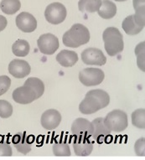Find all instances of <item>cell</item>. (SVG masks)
<instances>
[{
    "label": "cell",
    "mask_w": 145,
    "mask_h": 160,
    "mask_svg": "<svg viewBox=\"0 0 145 160\" xmlns=\"http://www.w3.org/2000/svg\"><path fill=\"white\" fill-rule=\"evenodd\" d=\"M29 44L24 39H18L13 43L12 46V51L16 56L24 57L29 53Z\"/></svg>",
    "instance_id": "22"
},
{
    "label": "cell",
    "mask_w": 145,
    "mask_h": 160,
    "mask_svg": "<svg viewBox=\"0 0 145 160\" xmlns=\"http://www.w3.org/2000/svg\"><path fill=\"white\" fill-rule=\"evenodd\" d=\"M102 39L104 47L110 56H115L123 50V36L115 27H108L103 32Z\"/></svg>",
    "instance_id": "2"
},
{
    "label": "cell",
    "mask_w": 145,
    "mask_h": 160,
    "mask_svg": "<svg viewBox=\"0 0 145 160\" xmlns=\"http://www.w3.org/2000/svg\"><path fill=\"white\" fill-rule=\"evenodd\" d=\"M117 13L116 4L110 0H102L100 8L98 9V14L104 19L112 18Z\"/></svg>",
    "instance_id": "19"
},
{
    "label": "cell",
    "mask_w": 145,
    "mask_h": 160,
    "mask_svg": "<svg viewBox=\"0 0 145 160\" xmlns=\"http://www.w3.org/2000/svg\"><path fill=\"white\" fill-rule=\"evenodd\" d=\"M16 25L24 33L34 32L37 28V20L28 12H22L16 17Z\"/></svg>",
    "instance_id": "12"
},
{
    "label": "cell",
    "mask_w": 145,
    "mask_h": 160,
    "mask_svg": "<svg viewBox=\"0 0 145 160\" xmlns=\"http://www.w3.org/2000/svg\"><path fill=\"white\" fill-rule=\"evenodd\" d=\"M21 8L19 0H2L0 3V8L3 13L12 15L17 13Z\"/></svg>",
    "instance_id": "21"
},
{
    "label": "cell",
    "mask_w": 145,
    "mask_h": 160,
    "mask_svg": "<svg viewBox=\"0 0 145 160\" xmlns=\"http://www.w3.org/2000/svg\"><path fill=\"white\" fill-rule=\"evenodd\" d=\"M92 123L93 125V133L92 137L98 143H102L107 140V138L111 135V130L104 124V118H98L94 119Z\"/></svg>",
    "instance_id": "14"
},
{
    "label": "cell",
    "mask_w": 145,
    "mask_h": 160,
    "mask_svg": "<svg viewBox=\"0 0 145 160\" xmlns=\"http://www.w3.org/2000/svg\"><path fill=\"white\" fill-rule=\"evenodd\" d=\"M12 142L17 151L23 154H27L31 150L32 142L29 140V137L27 136L25 132L15 134L12 138Z\"/></svg>",
    "instance_id": "17"
},
{
    "label": "cell",
    "mask_w": 145,
    "mask_h": 160,
    "mask_svg": "<svg viewBox=\"0 0 145 160\" xmlns=\"http://www.w3.org/2000/svg\"><path fill=\"white\" fill-rule=\"evenodd\" d=\"M13 99L15 102L19 104L26 105L33 102L37 99L36 94L31 87L24 85L23 87L16 88L13 92Z\"/></svg>",
    "instance_id": "11"
},
{
    "label": "cell",
    "mask_w": 145,
    "mask_h": 160,
    "mask_svg": "<svg viewBox=\"0 0 145 160\" xmlns=\"http://www.w3.org/2000/svg\"><path fill=\"white\" fill-rule=\"evenodd\" d=\"M13 151L10 144L4 139L3 137H0V156H12Z\"/></svg>",
    "instance_id": "29"
},
{
    "label": "cell",
    "mask_w": 145,
    "mask_h": 160,
    "mask_svg": "<svg viewBox=\"0 0 145 160\" xmlns=\"http://www.w3.org/2000/svg\"><path fill=\"white\" fill-rule=\"evenodd\" d=\"M144 45L145 42H141L135 49V55L137 56L138 66L142 71H144Z\"/></svg>",
    "instance_id": "27"
},
{
    "label": "cell",
    "mask_w": 145,
    "mask_h": 160,
    "mask_svg": "<svg viewBox=\"0 0 145 160\" xmlns=\"http://www.w3.org/2000/svg\"><path fill=\"white\" fill-rule=\"evenodd\" d=\"M132 123L135 128L140 129L145 128V110L140 108L135 110L132 113Z\"/></svg>",
    "instance_id": "24"
},
{
    "label": "cell",
    "mask_w": 145,
    "mask_h": 160,
    "mask_svg": "<svg viewBox=\"0 0 145 160\" xmlns=\"http://www.w3.org/2000/svg\"><path fill=\"white\" fill-rule=\"evenodd\" d=\"M11 80L7 76H0V96L5 94L10 88Z\"/></svg>",
    "instance_id": "31"
},
{
    "label": "cell",
    "mask_w": 145,
    "mask_h": 160,
    "mask_svg": "<svg viewBox=\"0 0 145 160\" xmlns=\"http://www.w3.org/2000/svg\"><path fill=\"white\" fill-rule=\"evenodd\" d=\"M90 40V32L82 24H75L63 35L62 41L67 47L78 48L86 45Z\"/></svg>",
    "instance_id": "1"
},
{
    "label": "cell",
    "mask_w": 145,
    "mask_h": 160,
    "mask_svg": "<svg viewBox=\"0 0 145 160\" xmlns=\"http://www.w3.org/2000/svg\"><path fill=\"white\" fill-rule=\"evenodd\" d=\"M102 4V0H79L78 8L82 13H95Z\"/></svg>",
    "instance_id": "20"
},
{
    "label": "cell",
    "mask_w": 145,
    "mask_h": 160,
    "mask_svg": "<svg viewBox=\"0 0 145 160\" xmlns=\"http://www.w3.org/2000/svg\"><path fill=\"white\" fill-rule=\"evenodd\" d=\"M82 61L89 66H103L107 62V58L103 52L97 48H88L82 53Z\"/></svg>",
    "instance_id": "8"
},
{
    "label": "cell",
    "mask_w": 145,
    "mask_h": 160,
    "mask_svg": "<svg viewBox=\"0 0 145 160\" xmlns=\"http://www.w3.org/2000/svg\"><path fill=\"white\" fill-rule=\"evenodd\" d=\"M53 153L55 156H71V152L68 143L59 142L53 145Z\"/></svg>",
    "instance_id": "26"
},
{
    "label": "cell",
    "mask_w": 145,
    "mask_h": 160,
    "mask_svg": "<svg viewBox=\"0 0 145 160\" xmlns=\"http://www.w3.org/2000/svg\"><path fill=\"white\" fill-rule=\"evenodd\" d=\"M145 25V18L137 14L128 16L122 21V29L129 35H136L142 31Z\"/></svg>",
    "instance_id": "7"
},
{
    "label": "cell",
    "mask_w": 145,
    "mask_h": 160,
    "mask_svg": "<svg viewBox=\"0 0 145 160\" xmlns=\"http://www.w3.org/2000/svg\"><path fill=\"white\" fill-rule=\"evenodd\" d=\"M135 14L145 18V0H132Z\"/></svg>",
    "instance_id": "30"
},
{
    "label": "cell",
    "mask_w": 145,
    "mask_h": 160,
    "mask_svg": "<svg viewBox=\"0 0 145 160\" xmlns=\"http://www.w3.org/2000/svg\"><path fill=\"white\" fill-rule=\"evenodd\" d=\"M56 61L63 67H71L78 61V55L75 51L63 50L56 55Z\"/></svg>",
    "instance_id": "18"
},
{
    "label": "cell",
    "mask_w": 145,
    "mask_h": 160,
    "mask_svg": "<svg viewBox=\"0 0 145 160\" xmlns=\"http://www.w3.org/2000/svg\"><path fill=\"white\" fill-rule=\"evenodd\" d=\"M71 132L77 138H90L93 133V125L85 118H77L71 125Z\"/></svg>",
    "instance_id": "9"
},
{
    "label": "cell",
    "mask_w": 145,
    "mask_h": 160,
    "mask_svg": "<svg viewBox=\"0 0 145 160\" xmlns=\"http://www.w3.org/2000/svg\"><path fill=\"white\" fill-rule=\"evenodd\" d=\"M67 11L61 3L56 2L49 4L45 11V19L51 24H60L66 19Z\"/></svg>",
    "instance_id": "4"
},
{
    "label": "cell",
    "mask_w": 145,
    "mask_h": 160,
    "mask_svg": "<svg viewBox=\"0 0 145 160\" xmlns=\"http://www.w3.org/2000/svg\"><path fill=\"white\" fill-rule=\"evenodd\" d=\"M13 114V107L8 101L0 100V117L2 118H10Z\"/></svg>",
    "instance_id": "28"
},
{
    "label": "cell",
    "mask_w": 145,
    "mask_h": 160,
    "mask_svg": "<svg viewBox=\"0 0 145 160\" xmlns=\"http://www.w3.org/2000/svg\"><path fill=\"white\" fill-rule=\"evenodd\" d=\"M7 24H8V22H7L5 17L3 15H0V32L3 31V29H5Z\"/></svg>",
    "instance_id": "33"
},
{
    "label": "cell",
    "mask_w": 145,
    "mask_h": 160,
    "mask_svg": "<svg viewBox=\"0 0 145 160\" xmlns=\"http://www.w3.org/2000/svg\"><path fill=\"white\" fill-rule=\"evenodd\" d=\"M24 85H26V86L31 87L32 89L34 90L35 94H36V98L37 99L42 97L43 94H44L45 85H44V83L40 79L36 78V77H30V78L27 79Z\"/></svg>",
    "instance_id": "23"
},
{
    "label": "cell",
    "mask_w": 145,
    "mask_h": 160,
    "mask_svg": "<svg viewBox=\"0 0 145 160\" xmlns=\"http://www.w3.org/2000/svg\"><path fill=\"white\" fill-rule=\"evenodd\" d=\"M88 94L92 95V97H94L96 99H98L101 102V104L102 105V108H105L106 107H108L110 103V97L108 95V92H106L105 91L101 89H95L91 90L87 92Z\"/></svg>",
    "instance_id": "25"
},
{
    "label": "cell",
    "mask_w": 145,
    "mask_h": 160,
    "mask_svg": "<svg viewBox=\"0 0 145 160\" xmlns=\"http://www.w3.org/2000/svg\"><path fill=\"white\" fill-rule=\"evenodd\" d=\"M102 108V105L101 104L100 102L88 93L86 94L84 100L79 105V111L85 115L93 114Z\"/></svg>",
    "instance_id": "15"
},
{
    "label": "cell",
    "mask_w": 145,
    "mask_h": 160,
    "mask_svg": "<svg viewBox=\"0 0 145 160\" xmlns=\"http://www.w3.org/2000/svg\"><path fill=\"white\" fill-rule=\"evenodd\" d=\"M61 119V114L58 111L55 109H49L42 114L40 118V122L45 130L53 131L56 128H58Z\"/></svg>",
    "instance_id": "10"
},
{
    "label": "cell",
    "mask_w": 145,
    "mask_h": 160,
    "mask_svg": "<svg viewBox=\"0 0 145 160\" xmlns=\"http://www.w3.org/2000/svg\"><path fill=\"white\" fill-rule=\"evenodd\" d=\"M73 148L77 156H88L93 150V142L89 138H76L73 141Z\"/></svg>",
    "instance_id": "16"
},
{
    "label": "cell",
    "mask_w": 145,
    "mask_h": 160,
    "mask_svg": "<svg viewBox=\"0 0 145 160\" xmlns=\"http://www.w3.org/2000/svg\"><path fill=\"white\" fill-rule=\"evenodd\" d=\"M31 67L27 61L19 59H14L8 65V72L15 78L21 79L26 77L29 75Z\"/></svg>",
    "instance_id": "13"
},
{
    "label": "cell",
    "mask_w": 145,
    "mask_h": 160,
    "mask_svg": "<svg viewBox=\"0 0 145 160\" xmlns=\"http://www.w3.org/2000/svg\"><path fill=\"white\" fill-rule=\"evenodd\" d=\"M105 74L99 68H86L80 71L79 80L86 87H94L103 82Z\"/></svg>",
    "instance_id": "5"
},
{
    "label": "cell",
    "mask_w": 145,
    "mask_h": 160,
    "mask_svg": "<svg viewBox=\"0 0 145 160\" xmlns=\"http://www.w3.org/2000/svg\"><path fill=\"white\" fill-rule=\"evenodd\" d=\"M117 2H124V1H127V0H115Z\"/></svg>",
    "instance_id": "34"
},
{
    "label": "cell",
    "mask_w": 145,
    "mask_h": 160,
    "mask_svg": "<svg viewBox=\"0 0 145 160\" xmlns=\"http://www.w3.org/2000/svg\"><path fill=\"white\" fill-rule=\"evenodd\" d=\"M104 124L111 131L121 132L128 126V115L125 112L119 109L112 111L104 118Z\"/></svg>",
    "instance_id": "3"
},
{
    "label": "cell",
    "mask_w": 145,
    "mask_h": 160,
    "mask_svg": "<svg viewBox=\"0 0 145 160\" xmlns=\"http://www.w3.org/2000/svg\"><path fill=\"white\" fill-rule=\"evenodd\" d=\"M39 50L42 54L46 55H53L59 49L58 38L52 34H42L37 40Z\"/></svg>",
    "instance_id": "6"
},
{
    "label": "cell",
    "mask_w": 145,
    "mask_h": 160,
    "mask_svg": "<svg viewBox=\"0 0 145 160\" xmlns=\"http://www.w3.org/2000/svg\"><path fill=\"white\" fill-rule=\"evenodd\" d=\"M145 138H141L138 140L137 142H135L134 145V150L136 154L138 156H145Z\"/></svg>",
    "instance_id": "32"
}]
</instances>
